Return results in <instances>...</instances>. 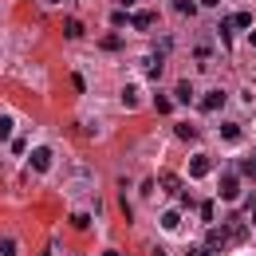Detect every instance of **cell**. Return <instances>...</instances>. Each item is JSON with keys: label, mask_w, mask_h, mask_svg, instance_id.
I'll return each mask as SVG.
<instances>
[{"label": "cell", "mask_w": 256, "mask_h": 256, "mask_svg": "<svg viewBox=\"0 0 256 256\" xmlns=\"http://www.w3.org/2000/svg\"><path fill=\"white\" fill-rule=\"evenodd\" d=\"M0 253H4V256H16V241H0Z\"/></svg>", "instance_id": "9a60e30c"}, {"label": "cell", "mask_w": 256, "mask_h": 256, "mask_svg": "<svg viewBox=\"0 0 256 256\" xmlns=\"http://www.w3.org/2000/svg\"><path fill=\"white\" fill-rule=\"evenodd\" d=\"M154 106H158V110H162V114H170V106H173V102L166 99V95H158V102H154Z\"/></svg>", "instance_id": "5bb4252c"}, {"label": "cell", "mask_w": 256, "mask_h": 256, "mask_svg": "<svg viewBox=\"0 0 256 256\" xmlns=\"http://www.w3.org/2000/svg\"><path fill=\"white\" fill-rule=\"evenodd\" d=\"M193 8H197V4H193V0H177V12H181V16H189V12H193Z\"/></svg>", "instance_id": "4fadbf2b"}, {"label": "cell", "mask_w": 256, "mask_h": 256, "mask_svg": "<svg viewBox=\"0 0 256 256\" xmlns=\"http://www.w3.org/2000/svg\"><path fill=\"white\" fill-rule=\"evenodd\" d=\"M177 138H185V142H189V138H197V130H193L189 122H177Z\"/></svg>", "instance_id": "30bf717a"}, {"label": "cell", "mask_w": 256, "mask_h": 256, "mask_svg": "<svg viewBox=\"0 0 256 256\" xmlns=\"http://www.w3.org/2000/svg\"><path fill=\"white\" fill-rule=\"evenodd\" d=\"M221 106H225V95H221V91L205 95V110H221Z\"/></svg>", "instance_id": "52a82bcc"}, {"label": "cell", "mask_w": 256, "mask_h": 256, "mask_svg": "<svg viewBox=\"0 0 256 256\" xmlns=\"http://www.w3.org/2000/svg\"><path fill=\"white\" fill-rule=\"evenodd\" d=\"M237 170H241V173H256V158H241Z\"/></svg>", "instance_id": "8fae6325"}, {"label": "cell", "mask_w": 256, "mask_h": 256, "mask_svg": "<svg viewBox=\"0 0 256 256\" xmlns=\"http://www.w3.org/2000/svg\"><path fill=\"white\" fill-rule=\"evenodd\" d=\"M48 4H55V0H48Z\"/></svg>", "instance_id": "ffe728a7"}, {"label": "cell", "mask_w": 256, "mask_h": 256, "mask_svg": "<svg viewBox=\"0 0 256 256\" xmlns=\"http://www.w3.org/2000/svg\"><path fill=\"white\" fill-rule=\"evenodd\" d=\"M122 102H126V106H134V102H138V91H134V87H126V91H122Z\"/></svg>", "instance_id": "7c38bea8"}, {"label": "cell", "mask_w": 256, "mask_h": 256, "mask_svg": "<svg viewBox=\"0 0 256 256\" xmlns=\"http://www.w3.org/2000/svg\"><path fill=\"white\" fill-rule=\"evenodd\" d=\"M229 24H233V28H249V24H253V16H249V12H237Z\"/></svg>", "instance_id": "9c48e42d"}, {"label": "cell", "mask_w": 256, "mask_h": 256, "mask_svg": "<svg viewBox=\"0 0 256 256\" xmlns=\"http://www.w3.org/2000/svg\"><path fill=\"white\" fill-rule=\"evenodd\" d=\"M63 36H67V40H79V36H83V24H79V20H67V24H63Z\"/></svg>", "instance_id": "5b68a950"}, {"label": "cell", "mask_w": 256, "mask_h": 256, "mask_svg": "<svg viewBox=\"0 0 256 256\" xmlns=\"http://www.w3.org/2000/svg\"><path fill=\"white\" fill-rule=\"evenodd\" d=\"M12 134V118H0V138H8Z\"/></svg>", "instance_id": "2e32d148"}, {"label": "cell", "mask_w": 256, "mask_h": 256, "mask_svg": "<svg viewBox=\"0 0 256 256\" xmlns=\"http://www.w3.org/2000/svg\"><path fill=\"white\" fill-rule=\"evenodd\" d=\"M28 162H32V170H40V173H44V170L51 166V150H48V146H40V150H32Z\"/></svg>", "instance_id": "7a4b0ae2"}, {"label": "cell", "mask_w": 256, "mask_h": 256, "mask_svg": "<svg viewBox=\"0 0 256 256\" xmlns=\"http://www.w3.org/2000/svg\"><path fill=\"white\" fill-rule=\"evenodd\" d=\"M221 138H225V142H237V138H241V126H237V122H225V126H221Z\"/></svg>", "instance_id": "8992f818"}, {"label": "cell", "mask_w": 256, "mask_h": 256, "mask_svg": "<svg viewBox=\"0 0 256 256\" xmlns=\"http://www.w3.org/2000/svg\"><path fill=\"white\" fill-rule=\"evenodd\" d=\"M189 170H193V177H201L205 170H209V158H205V154H197V158L189 162Z\"/></svg>", "instance_id": "ba28073f"}, {"label": "cell", "mask_w": 256, "mask_h": 256, "mask_svg": "<svg viewBox=\"0 0 256 256\" xmlns=\"http://www.w3.org/2000/svg\"><path fill=\"white\" fill-rule=\"evenodd\" d=\"M189 256H209V249H201V245H193V249H189Z\"/></svg>", "instance_id": "e0dca14e"}, {"label": "cell", "mask_w": 256, "mask_h": 256, "mask_svg": "<svg viewBox=\"0 0 256 256\" xmlns=\"http://www.w3.org/2000/svg\"><path fill=\"white\" fill-rule=\"evenodd\" d=\"M177 102H193V83H189V79L177 83Z\"/></svg>", "instance_id": "277c9868"}, {"label": "cell", "mask_w": 256, "mask_h": 256, "mask_svg": "<svg viewBox=\"0 0 256 256\" xmlns=\"http://www.w3.org/2000/svg\"><path fill=\"white\" fill-rule=\"evenodd\" d=\"M126 4H134V0H126Z\"/></svg>", "instance_id": "d6986e66"}, {"label": "cell", "mask_w": 256, "mask_h": 256, "mask_svg": "<svg viewBox=\"0 0 256 256\" xmlns=\"http://www.w3.org/2000/svg\"><path fill=\"white\" fill-rule=\"evenodd\" d=\"M221 197H225V201H237V197H241V185H237V170H229V173L221 177Z\"/></svg>", "instance_id": "6da1fadb"}, {"label": "cell", "mask_w": 256, "mask_h": 256, "mask_svg": "<svg viewBox=\"0 0 256 256\" xmlns=\"http://www.w3.org/2000/svg\"><path fill=\"white\" fill-rule=\"evenodd\" d=\"M150 24H154V12H134L130 16V28H138V32H146Z\"/></svg>", "instance_id": "3957f363"}, {"label": "cell", "mask_w": 256, "mask_h": 256, "mask_svg": "<svg viewBox=\"0 0 256 256\" xmlns=\"http://www.w3.org/2000/svg\"><path fill=\"white\" fill-rule=\"evenodd\" d=\"M201 4H205V8H213V4H221V0H201Z\"/></svg>", "instance_id": "ac0fdd59"}]
</instances>
